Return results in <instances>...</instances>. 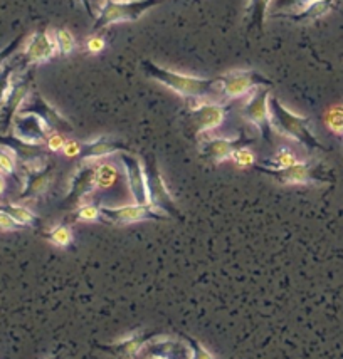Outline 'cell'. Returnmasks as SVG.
<instances>
[{"label": "cell", "mask_w": 343, "mask_h": 359, "mask_svg": "<svg viewBox=\"0 0 343 359\" xmlns=\"http://www.w3.org/2000/svg\"><path fill=\"white\" fill-rule=\"evenodd\" d=\"M81 2L84 4V7L88 8V12H89V15L93 14V7H91V0H81Z\"/></svg>", "instance_id": "42"}, {"label": "cell", "mask_w": 343, "mask_h": 359, "mask_svg": "<svg viewBox=\"0 0 343 359\" xmlns=\"http://www.w3.org/2000/svg\"><path fill=\"white\" fill-rule=\"evenodd\" d=\"M298 158L295 155L293 149H290L288 147L280 148V151L276 153L273 158H269L268 161H264L263 166L266 168H273V170H285L293 166L295 163H298Z\"/></svg>", "instance_id": "26"}, {"label": "cell", "mask_w": 343, "mask_h": 359, "mask_svg": "<svg viewBox=\"0 0 343 359\" xmlns=\"http://www.w3.org/2000/svg\"><path fill=\"white\" fill-rule=\"evenodd\" d=\"M118 178L117 166L111 163H101L96 166V188L98 190H108L115 185Z\"/></svg>", "instance_id": "28"}, {"label": "cell", "mask_w": 343, "mask_h": 359, "mask_svg": "<svg viewBox=\"0 0 343 359\" xmlns=\"http://www.w3.org/2000/svg\"><path fill=\"white\" fill-rule=\"evenodd\" d=\"M0 147L7 148L8 151H12V155L15 156V160L22 161V165L31 163L34 160H39V158L46 156V149L42 148V144L27 143V141L17 138L15 135L0 136Z\"/></svg>", "instance_id": "21"}, {"label": "cell", "mask_w": 343, "mask_h": 359, "mask_svg": "<svg viewBox=\"0 0 343 359\" xmlns=\"http://www.w3.org/2000/svg\"><path fill=\"white\" fill-rule=\"evenodd\" d=\"M54 178V163H47L44 168L25 170V185L20 191L19 200H32L42 196L49 190Z\"/></svg>", "instance_id": "19"}, {"label": "cell", "mask_w": 343, "mask_h": 359, "mask_svg": "<svg viewBox=\"0 0 343 359\" xmlns=\"http://www.w3.org/2000/svg\"><path fill=\"white\" fill-rule=\"evenodd\" d=\"M325 125L333 135L338 138H343V102L332 106L325 113Z\"/></svg>", "instance_id": "29"}, {"label": "cell", "mask_w": 343, "mask_h": 359, "mask_svg": "<svg viewBox=\"0 0 343 359\" xmlns=\"http://www.w3.org/2000/svg\"><path fill=\"white\" fill-rule=\"evenodd\" d=\"M145 170V178H147V191H148V205H152L157 210L164 212L170 219H182L177 205H175L172 194L169 191L164 177H162L160 168H158V161L155 155L148 153L145 155V160L141 161Z\"/></svg>", "instance_id": "4"}, {"label": "cell", "mask_w": 343, "mask_h": 359, "mask_svg": "<svg viewBox=\"0 0 343 359\" xmlns=\"http://www.w3.org/2000/svg\"><path fill=\"white\" fill-rule=\"evenodd\" d=\"M63 153L67 158H78L81 153V143L75 140H66V143H64V148H63Z\"/></svg>", "instance_id": "40"}, {"label": "cell", "mask_w": 343, "mask_h": 359, "mask_svg": "<svg viewBox=\"0 0 343 359\" xmlns=\"http://www.w3.org/2000/svg\"><path fill=\"white\" fill-rule=\"evenodd\" d=\"M157 336H160L158 332H135V334L125 337V339L117 341V343L111 344H98V348L101 351L113 354L117 358H123V359H131L136 358L141 353V349L147 346L150 341L155 339Z\"/></svg>", "instance_id": "17"}, {"label": "cell", "mask_w": 343, "mask_h": 359, "mask_svg": "<svg viewBox=\"0 0 343 359\" xmlns=\"http://www.w3.org/2000/svg\"><path fill=\"white\" fill-rule=\"evenodd\" d=\"M64 143H66V138H64L63 133H58V131H51L49 136H47V140H46L47 151H51V153L63 151Z\"/></svg>", "instance_id": "37"}, {"label": "cell", "mask_w": 343, "mask_h": 359, "mask_svg": "<svg viewBox=\"0 0 343 359\" xmlns=\"http://www.w3.org/2000/svg\"><path fill=\"white\" fill-rule=\"evenodd\" d=\"M96 188V166L91 163H83L71 177L70 190L64 196V208H72L81 203L86 195H89Z\"/></svg>", "instance_id": "12"}, {"label": "cell", "mask_w": 343, "mask_h": 359, "mask_svg": "<svg viewBox=\"0 0 343 359\" xmlns=\"http://www.w3.org/2000/svg\"><path fill=\"white\" fill-rule=\"evenodd\" d=\"M4 190H6V178H4V173L0 172V195L4 194Z\"/></svg>", "instance_id": "41"}, {"label": "cell", "mask_w": 343, "mask_h": 359, "mask_svg": "<svg viewBox=\"0 0 343 359\" xmlns=\"http://www.w3.org/2000/svg\"><path fill=\"white\" fill-rule=\"evenodd\" d=\"M44 237L51 243H54L56 247L66 249V247H70L72 243V238H75V235H72V230H71L70 225L61 224V225H56L54 229L49 230V232H46Z\"/></svg>", "instance_id": "27"}, {"label": "cell", "mask_w": 343, "mask_h": 359, "mask_svg": "<svg viewBox=\"0 0 343 359\" xmlns=\"http://www.w3.org/2000/svg\"><path fill=\"white\" fill-rule=\"evenodd\" d=\"M31 76L12 81L11 91H8L6 101L2 104V109H0V116H2L4 121V131H8V128L15 121V116L19 114L25 100L31 94Z\"/></svg>", "instance_id": "14"}, {"label": "cell", "mask_w": 343, "mask_h": 359, "mask_svg": "<svg viewBox=\"0 0 343 359\" xmlns=\"http://www.w3.org/2000/svg\"><path fill=\"white\" fill-rule=\"evenodd\" d=\"M273 88L274 83L266 76L259 74L254 69H238L229 71L217 78V94L222 100H235L242 97L256 88Z\"/></svg>", "instance_id": "5"}, {"label": "cell", "mask_w": 343, "mask_h": 359, "mask_svg": "<svg viewBox=\"0 0 343 359\" xmlns=\"http://www.w3.org/2000/svg\"><path fill=\"white\" fill-rule=\"evenodd\" d=\"M14 131L17 138L32 144H42L49 136L51 130L46 126V123L36 114H17L14 121Z\"/></svg>", "instance_id": "20"}, {"label": "cell", "mask_w": 343, "mask_h": 359, "mask_svg": "<svg viewBox=\"0 0 343 359\" xmlns=\"http://www.w3.org/2000/svg\"><path fill=\"white\" fill-rule=\"evenodd\" d=\"M269 97H271V88H256L247 101L244 102L241 114L247 123L254 125L263 140L273 143V126L271 114H269Z\"/></svg>", "instance_id": "6"}, {"label": "cell", "mask_w": 343, "mask_h": 359, "mask_svg": "<svg viewBox=\"0 0 343 359\" xmlns=\"http://www.w3.org/2000/svg\"><path fill=\"white\" fill-rule=\"evenodd\" d=\"M231 160H233L234 163L239 166H254L256 165V155L247 147H241V148L235 149L233 155H231Z\"/></svg>", "instance_id": "35"}, {"label": "cell", "mask_w": 343, "mask_h": 359, "mask_svg": "<svg viewBox=\"0 0 343 359\" xmlns=\"http://www.w3.org/2000/svg\"><path fill=\"white\" fill-rule=\"evenodd\" d=\"M49 359H63L61 354H54V356H51Z\"/></svg>", "instance_id": "43"}, {"label": "cell", "mask_w": 343, "mask_h": 359, "mask_svg": "<svg viewBox=\"0 0 343 359\" xmlns=\"http://www.w3.org/2000/svg\"><path fill=\"white\" fill-rule=\"evenodd\" d=\"M22 41H24V36L15 37V39L12 41L11 44L6 46L2 50H0V69H2L4 64L8 62V59H11L12 55L17 53V49H19L20 44H22Z\"/></svg>", "instance_id": "36"}, {"label": "cell", "mask_w": 343, "mask_h": 359, "mask_svg": "<svg viewBox=\"0 0 343 359\" xmlns=\"http://www.w3.org/2000/svg\"><path fill=\"white\" fill-rule=\"evenodd\" d=\"M251 138L244 136H235V138H211L205 140L202 144H200V155L207 160H211L212 163H222V161L231 160V155L238 148L247 147L251 143Z\"/></svg>", "instance_id": "15"}, {"label": "cell", "mask_w": 343, "mask_h": 359, "mask_svg": "<svg viewBox=\"0 0 343 359\" xmlns=\"http://www.w3.org/2000/svg\"><path fill=\"white\" fill-rule=\"evenodd\" d=\"M19 229H22V226L17 224L8 213L0 210V230H4V232H14V230Z\"/></svg>", "instance_id": "38"}, {"label": "cell", "mask_w": 343, "mask_h": 359, "mask_svg": "<svg viewBox=\"0 0 343 359\" xmlns=\"http://www.w3.org/2000/svg\"><path fill=\"white\" fill-rule=\"evenodd\" d=\"M140 354L145 359H188V346L160 334L150 341Z\"/></svg>", "instance_id": "18"}, {"label": "cell", "mask_w": 343, "mask_h": 359, "mask_svg": "<svg viewBox=\"0 0 343 359\" xmlns=\"http://www.w3.org/2000/svg\"><path fill=\"white\" fill-rule=\"evenodd\" d=\"M231 106L222 102H199L188 109V125L194 135H204L217 130L224 123Z\"/></svg>", "instance_id": "8"}, {"label": "cell", "mask_w": 343, "mask_h": 359, "mask_svg": "<svg viewBox=\"0 0 343 359\" xmlns=\"http://www.w3.org/2000/svg\"><path fill=\"white\" fill-rule=\"evenodd\" d=\"M86 47H88V50L91 54H100L101 50L106 47V42L103 37L93 36V37H88V41H86Z\"/></svg>", "instance_id": "39"}, {"label": "cell", "mask_w": 343, "mask_h": 359, "mask_svg": "<svg viewBox=\"0 0 343 359\" xmlns=\"http://www.w3.org/2000/svg\"><path fill=\"white\" fill-rule=\"evenodd\" d=\"M15 69H17L15 59L12 62L4 64V67L0 69V109H2L4 101H6L8 91H11L12 78H14Z\"/></svg>", "instance_id": "30"}, {"label": "cell", "mask_w": 343, "mask_h": 359, "mask_svg": "<svg viewBox=\"0 0 343 359\" xmlns=\"http://www.w3.org/2000/svg\"><path fill=\"white\" fill-rule=\"evenodd\" d=\"M75 220L78 222H98L101 220V210L100 207L93 203L81 205L78 210L75 212Z\"/></svg>", "instance_id": "33"}, {"label": "cell", "mask_w": 343, "mask_h": 359, "mask_svg": "<svg viewBox=\"0 0 343 359\" xmlns=\"http://www.w3.org/2000/svg\"><path fill=\"white\" fill-rule=\"evenodd\" d=\"M316 2L320 0H273V15L290 19V17L302 14L303 11H306Z\"/></svg>", "instance_id": "23"}, {"label": "cell", "mask_w": 343, "mask_h": 359, "mask_svg": "<svg viewBox=\"0 0 343 359\" xmlns=\"http://www.w3.org/2000/svg\"><path fill=\"white\" fill-rule=\"evenodd\" d=\"M335 2L337 0H320V2L313 4L311 7H308L306 11H303L302 14L290 17V20H293V22H303V24L313 22V20L327 15L328 12L333 8V6H335Z\"/></svg>", "instance_id": "24"}, {"label": "cell", "mask_w": 343, "mask_h": 359, "mask_svg": "<svg viewBox=\"0 0 343 359\" xmlns=\"http://www.w3.org/2000/svg\"><path fill=\"white\" fill-rule=\"evenodd\" d=\"M257 172L269 175L274 180L281 183V185H308V183L323 182L318 175H316V166L311 161H298L293 166L285 170H273L266 168L263 165H254Z\"/></svg>", "instance_id": "11"}, {"label": "cell", "mask_w": 343, "mask_h": 359, "mask_svg": "<svg viewBox=\"0 0 343 359\" xmlns=\"http://www.w3.org/2000/svg\"><path fill=\"white\" fill-rule=\"evenodd\" d=\"M15 156L12 155V151H8L7 148L0 147V172L4 175H11V177L17 178L15 175Z\"/></svg>", "instance_id": "34"}, {"label": "cell", "mask_w": 343, "mask_h": 359, "mask_svg": "<svg viewBox=\"0 0 343 359\" xmlns=\"http://www.w3.org/2000/svg\"><path fill=\"white\" fill-rule=\"evenodd\" d=\"M0 210L8 213V215H11L12 219H14L20 226H36L37 224H39L37 215H34L29 208L22 207V205L4 203V205H0Z\"/></svg>", "instance_id": "25"}, {"label": "cell", "mask_w": 343, "mask_h": 359, "mask_svg": "<svg viewBox=\"0 0 343 359\" xmlns=\"http://www.w3.org/2000/svg\"><path fill=\"white\" fill-rule=\"evenodd\" d=\"M273 0H250L246 7V25L250 31H263L266 22V14L271 7Z\"/></svg>", "instance_id": "22"}, {"label": "cell", "mask_w": 343, "mask_h": 359, "mask_svg": "<svg viewBox=\"0 0 343 359\" xmlns=\"http://www.w3.org/2000/svg\"><path fill=\"white\" fill-rule=\"evenodd\" d=\"M125 151H128V147L123 141L113 138V136L103 135L98 136L96 140L81 143V153L78 158L83 163H91V161L101 160V158L115 155V153Z\"/></svg>", "instance_id": "16"}, {"label": "cell", "mask_w": 343, "mask_h": 359, "mask_svg": "<svg viewBox=\"0 0 343 359\" xmlns=\"http://www.w3.org/2000/svg\"><path fill=\"white\" fill-rule=\"evenodd\" d=\"M269 114H271L273 130H276L280 135L297 141L308 149H325L313 133L311 119L293 113L276 96L269 97Z\"/></svg>", "instance_id": "2"}, {"label": "cell", "mask_w": 343, "mask_h": 359, "mask_svg": "<svg viewBox=\"0 0 343 359\" xmlns=\"http://www.w3.org/2000/svg\"><path fill=\"white\" fill-rule=\"evenodd\" d=\"M119 161H122L123 168H125L128 188L130 194L138 205H148V191H147V178H145L143 163L140 158L130 155V153H119Z\"/></svg>", "instance_id": "13"}, {"label": "cell", "mask_w": 343, "mask_h": 359, "mask_svg": "<svg viewBox=\"0 0 343 359\" xmlns=\"http://www.w3.org/2000/svg\"><path fill=\"white\" fill-rule=\"evenodd\" d=\"M58 54L56 47L54 32L51 31H39L32 34L31 39L25 44V49L20 57H15L17 67H29L37 66V64L47 62L51 57Z\"/></svg>", "instance_id": "10"}, {"label": "cell", "mask_w": 343, "mask_h": 359, "mask_svg": "<svg viewBox=\"0 0 343 359\" xmlns=\"http://www.w3.org/2000/svg\"><path fill=\"white\" fill-rule=\"evenodd\" d=\"M54 39L56 47H58V54L70 55L75 53L76 39L71 31H67V29H58V31H54Z\"/></svg>", "instance_id": "31"}, {"label": "cell", "mask_w": 343, "mask_h": 359, "mask_svg": "<svg viewBox=\"0 0 343 359\" xmlns=\"http://www.w3.org/2000/svg\"><path fill=\"white\" fill-rule=\"evenodd\" d=\"M141 67L147 72L148 78L155 79L157 83L164 84L165 88L172 89L174 93L180 94L183 97H192V100H199V97H207L209 94L217 93V78H195V76L180 74V72L165 69V67L158 66L150 59L141 61Z\"/></svg>", "instance_id": "1"}, {"label": "cell", "mask_w": 343, "mask_h": 359, "mask_svg": "<svg viewBox=\"0 0 343 359\" xmlns=\"http://www.w3.org/2000/svg\"><path fill=\"white\" fill-rule=\"evenodd\" d=\"M101 219L115 225L136 224L143 220H169L170 217L164 212L157 210L152 205H123V207H100Z\"/></svg>", "instance_id": "9"}, {"label": "cell", "mask_w": 343, "mask_h": 359, "mask_svg": "<svg viewBox=\"0 0 343 359\" xmlns=\"http://www.w3.org/2000/svg\"><path fill=\"white\" fill-rule=\"evenodd\" d=\"M122 2H131V0H122Z\"/></svg>", "instance_id": "45"}, {"label": "cell", "mask_w": 343, "mask_h": 359, "mask_svg": "<svg viewBox=\"0 0 343 359\" xmlns=\"http://www.w3.org/2000/svg\"><path fill=\"white\" fill-rule=\"evenodd\" d=\"M93 4H94V6H100L101 0H93Z\"/></svg>", "instance_id": "44"}, {"label": "cell", "mask_w": 343, "mask_h": 359, "mask_svg": "<svg viewBox=\"0 0 343 359\" xmlns=\"http://www.w3.org/2000/svg\"><path fill=\"white\" fill-rule=\"evenodd\" d=\"M160 2L162 0H131V2L105 0V4L100 8V14L93 24V32H100L103 29L110 27L111 24L135 22L145 12L158 6Z\"/></svg>", "instance_id": "3"}, {"label": "cell", "mask_w": 343, "mask_h": 359, "mask_svg": "<svg viewBox=\"0 0 343 359\" xmlns=\"http://www.w3.org/2000/svg\"><path fill=\"white\" fill-rule=\"evenodd\" d=\"M19 114H36L37 118H41L46 123V126L51 131H58V133H72L75 126L70 119H66L59 113L58 109L51 104L49 101L42 96L41 93H32L29 94V97L20 108Z\"/></svg>", "instance_id": "7"}, {"label": "cell", "mask_w": 343, "mask_h": 359, "mask_svg": "<svg viewBox=\"0 0 343 359\" xmlns=\"http://www.w3.org/2000/svg\"><path fill=\"white\" fill-rule=\"evenodd\" d=\"M179 336L186 341V344L188 346V359H214V354L205 349L195 337L183 334V332H179Z\"/></svg>", "instance_id": "32"}]
</instances>
